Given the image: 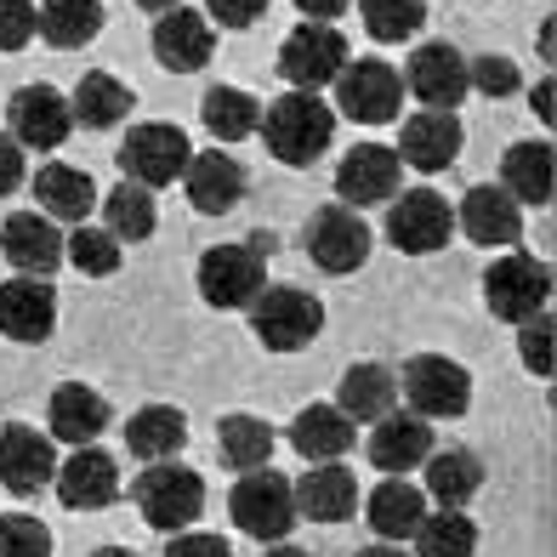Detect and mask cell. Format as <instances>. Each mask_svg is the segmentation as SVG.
Listing matches in <instances>:
<instances>
[{
	"mask_svg": "<svg viewBox=\"0 0 557 557\" xmlns=\"http://www.w3.org/2000/svg\"><path fill=\"white\" fill-rule=\"evenodd\" d=\"M0 250H7V262L17 273L46 278V273H58V262H63V227L46 211H17V216L0 222Z\"/></svg>",
	"mask_w": 557,
	"mask_h": 557,
	"instance_id": "obj_25",
	"label": "cell"
},
{
	"mask_svg": "<svg viewBox=\"0 0 557 557\" xmlns=\"http://www.w3.org/2000/svg\"><path fill=\"white\" fill-rule=\"evenodd\" d=\"M426 500H438V506H467L478 490H484V461H478L472 449H433L426 455Z\"/></svg>",
	"mask_w": 557,
	"mask_h": 557,
	"instance_id": "obj_34",
	"label": "cell"
},
{
	"mask_svg": "<svg viewBox=\"0 0 557 557\" xmlns=\"http://www.w3.org/2000/svg\"><path fill=\"white\" fill-rule=\"evenodd\" d=\"M46 426H52V444H69V449L97 444L109 426V398L86 382H63L52 404H46Z\"/></svg>",
	"mask_w": 557,
	"mask_h": 557,
	"instance_id": "obj_26",
	"label": "cell"
},
{
	"mask_svg": "<svg viewBox=\"0 0 557 557\" xmlns=\"http://www.w3.org/2000/svg\"><path fill=\"white\" fill-rule=\"evenodd\" d=\"M449 234H455V211L444 194L410 188L387 199V245L404 250V257H433V250L449 245Z\"/></svg>",
	"mask_w": 557,
	"mask_h": 557,
	"instance_id": "obj_12",
	"label": "cell"
},
{
	"mask_svg": "<svg viewBox=\"0 0 557 557\" xmlns=\"http://www.w3.org/2000/svg\"><path fill=\"white\" fill-rule=\"evenodd\" d=\"M97 557H137V552H132V546H103Z\"/></svg>",
	"mask_w": 557,
	"mask_h": 557,
	"instance_id": "obj_54",
	"label": "cell"
},
{
	"mask_svg": "<svg viewBox=\"0 0 557 557\" xmlns=\"http://www.w3.org/2000/svg\"><path fill=\"white\" fill-rule=\"evenodd\" d=\"M23 183H29V176H23V148H17L7 132H0V199L17 194Z\"/></svg>",
	"mask_w": 557,
	"mask_h": 557,
	"instance_id": "obj_48",
	"label": "cell"
},
{
	"mask_svg": "<svg viewBox=\"0 0 557 557\" xmlns=\"http://www.w3.org/2000/svg\"><path fill=\"white\" fill-rule=\"evenodd\" d=\"M103 29V0H40L35 12V35L58 52H74Z\"/></svg>",
	"mask_w": 557,
	"mask_h": 557,
	"instance_id": "obj_35",
	"label": "cell"
},
{
	"mask_svg": "<svg viewBox=\"0 0 557 557\" xmlns=\"http://www.w3.org/2000/svg\"><path fill=\"white\" fill-rule=\"evenodd\" d=\"M35 211H46L52 222H86L97 206V188L81 165H63V160H46L35 176Z\"/></svg>",
	"mask_w": 557,
	"mask_h": 557,
	"instance_id": "obj_27",
	"label": "cell"
},
{
	"mask_svg": "<svg viewBox=\"0 0 557 557\" xmlns=\"http://www.w3.org/2000/svg\"><path fill=\"white\" fill-rule=\"evenodd\" d=\"M455 227H461L472 245H484V250L518 245L523 239V206L500 183H478V188H467L461 211H455Z\"/></svg>",
	"mask_w": 557,
	"mask_h": 557,
	"instance_id": "obj_24",
	"label": "cell"
},
{
	"mask_svg": "<svg viewBox=\"0 0 557 557\" xmlns=\"http://www.w3.org/2000/svg\"><path fill=\"white\" fill-rule=\"evenodd\" d=\"M245 165L227 154V148H206V154H188L183 165V188H188V206L199 216H227L245 199Z\"/></svg>",
	"mask_w": 557,
	"mask_h": 557,
	"instance_id": "obj_23",
	"label": "cell"
},
{
	"mask_svg": "<svg viewBox=\"0 0 557 557\" xmlns=\"http://www.w3.org/2000/svg\"><path fill=\"white\" fill-rule=\"evenodd\" d=\"M398 393L426 421H455V416L472 410V375H467V364H455L449 352H416L398 375Z\"/></svg>",
	"mask_w": 557,
	"mask_h": 557,
	"instance_id": "obj_5",
	"label": "cell"
},
{
	"mask_svg": "<svg viewBox=\"0 0 557 557\" xmlns=\"http://www.w3.org/2000/svg\"><path fill=\"white\" fill-rule=\"evenodd\" d=\"M183 444H188V416L171 410V404H148L125 421V449L137 461H171V455H183Z\"/></svg>",
	"mask_w": 557,
	"mask_h": 557,
	"instance_id": "obj_31",
	"label": "cell"
},
{
	"mask_svg": "<svg viewBox=\"0 0 557 557\" xmlns=\"http://www.w3.org/2000/svg\"><path fill=\"white\" fill-rule=\"evenodd\" d=\"M63 257L91 278H109V273H120V239L109 234V227H74V234L63 239Z\"/></svg>",
	"mask_w": 557,
	"mask_h": 557,
	"instance_id": "obj_41",
	"label": "cell"
},
{
	"mask_svg": "<svg viewBox=\"0 0 557 557\" xmlns=\"http://www.w3.org/2000/svg\"><path fill=\"white\" fill-rule=\"evenodd\" d=\"M336 114H347L352 125H387L404 109V74L382 58H359L336 74Z\"/></svg>",
	"mask_w": 557,
	"mask_h": 557,
	"instance_id": "obj_10",
	"label": "cell"
},
{
	"mask_svg": "<svg viewBox=\"0 0 557 557\" xmlns=\"http://www.w3.org/2000/svg\"><path fill=\"white\" fill-rule=\"evenodd\" d=\"M216 52V29H211V17L206 12H194V7H171L154 17V58L160 69L171 74H199L211 63Z\"/></svg>",
	"mask_w": 557,
	"mask_h": 557,
	"instance_id": "obj_22",
	"label": "cell"
},
{
	"mask_svg": "<svg viewBox=\"0 0 557 557\" xmlns=\"http://www.w3.org/2000/svg\"><path fill=\"white\" fill-rule=\"evenodd\" d=\"M132 500L148 529H160V535H183V529L199 523L206 512V478L183 461H148L143 478L132 484Z\"/></svg>",
	"mask_w": 557,
	"mask_h": 557,
	"instance_id": "obj_2",
	"label": "cell"
},
{
	"mask_svg": "<svg viewBox=\"0 0 557 557\" xmlns=\"http://www.w3.org/2000/svg\"><path fill=\"white\" fill-rule=\"evenodd\" d=\"M257 132L278 165H313L336 137V109L319 91H285L273 109H262Z\"/></svg>",
	"mask_w": 557,
	"mask_h": 557,
	"instance_id": "obj_1",
	"label": "cell"
},
{
	"mask_svg": "<svg viewBox=\"0 0 557 557\" xmlns=\"http://www.w3.org/2000/svg\"><path fill=\"white\" fill-rule=\"evenodd\" d=\"M352 557H404L398 546H364V552H352Z\"/></svg>",
	"mask_w": 557,
	"mask_h": 557,
	"instance_id": "obj_53",
	"label": "cell"
},
{
	"mask_svg": "<svg viewBox=\"0 0 557 557\" xmlns=\"http://www.w3.org/2000/svg\"><path fill=\"white\" fill-rule=\"evenodd\" d=\"M0 557H52V529L29 512H0Z\"/></svg>",
	"mask_w": 557,
	"mask_h": 557,
	"instance_id": "obj_42",
	"label": "cell"
},
{
	"mask_svg": "<svg viewBox=\"0 0 557 557\" xmlns=\"http://www.w3.org/2000/svg\"><path fill=\"white\" fill-rule=\"evenodd\" d=\"M199 120H206V132L222 137V143H239L257 132V120H262V103L250 91L239 86H211L206 91V103H199Z\"/></svg>",
	"mask_w": 557,
	"mask_h": 557,
	"instance_id": "obj_39",
	"label": "cell"
},
{
	"mask_svg": "<svg viewBox=\"0 0 557 557\" xmlns=\"http://www.w3.org/2000/svg\"><path fill=\"white\" fill-rule=\"evenodd\" d=\"M262 557H313V552H308V546H290V541H268Z\"/></svg>",
	"mask_w": 557,
	"mask_h": 557,
	"instance_id": "obj_51",
	"label": "cell"
},
{
	"mask_svg": "<svg viewBox=\"0 0 557 557\" xmlns=\"http://www.w3.org/2000/svg\"><path fill=\"white\" fill-rule=\"evenodd\" d=\"M301 245H308V257H313V268H324V273H359L364 262H370V245H375V234H370V222L352 211V206H319L313 216H308V234H301Z\"/></svg>",
	"mask_w": 557,
	"mask_h": 557,
	"instance_id": "obj_11",
	"label": "cell"
},
{
	"mask_svg": "<svg viewBox=\"0 0 557 557\" xmlns=\"http://www.w3.org/2000/svg\"><path fill=\"white\" fill-rule=\"evenodd\" d=\"M342 69H347V35L336 23L301 17L285 35V46H278V74H285L296 91H324Z\"/></svg>",
	"mask_w": 557,
	"mask_h": 557,
	"instance_id": "obj_9",
	"label": "cell"
},
{
	"mask_svg": "<svg viewBox=\"0 0 557 557\" xmlns=\"http://www.w3.org/2000/svg\"><path fill=\"white\" fill-rule=\"evenodd\" d=\"M296 7H301V17H313V23H336L352 0H296Z\"/></svg>",
	"mask_w": 557,
	"mask_h": 557,
	"instance_id": "obj_49",
	"label": "cell"
},
{
	"mask_svg": "<svg viewBox=\"0 0 557 557\" xmlns=\"http://www.w3.org/2000/svg\"><path fill=\"white\" fill-rule=\"evenodd\" d=\"M268 285V257L257 245H211L199 257V296L216 313H239L262 296Z\"/></svg>",
	"mask_w": 557,
	"mask_h": 557,
	"instance_id": "obj_8",
	"label": "cell"
},
{
	"mask_svg": "<svg viewBox=\"0 0 557 557\" xmlns=\"http://www.w3.org/2000/svg\"><path fill=\"white\" fill-rule=\"evenodd\" d=\"M352 438H359V421H347L336 404H308L290 421V449L308 455V461H336L352 449Z\"/></svg>",
	"mask_w": 557,
	"mask_h": 557,
	"instance_id": "obj_29",
	"label": "cell"
},
{
	"mask_svg": "<svg viewBox=\"0 0 557 557\" xmlns=\"http://www.w3.org/2000/svg\"><path fill=\"white\" fill-rule=\"evenodd\" d=\"M398 154L382 143H359V148H347L342 165H336V194H342V206L352 211H364V206H387V199L398 194Z\"/></svg>",
	"mask_w": 557,
	"mask_h": 557,
	"instance_id": "obj_18",
	"label": "cell"
},
{
	"mask_svg": "<svg viewBox=\"0 0 557 557\" xmlns=\"http://www.w3.org/2000/svg\"><path fill=\"white\" fill-rule=\"evenodd\" d=\"M416 557H472L478 552V523L467 518V506H438L416 523Z\"/></svg>",
	"mask_w": 557,
	"mask_h": 557,
	"instance_id": "obj_36",
	"label": "cell"
},
{
	"mask_svg": "<svg viewBox=\"0 0 557 557\" xmlns=\"http://www.w3.org/2000/svg\"><path fill=\"white\" fill-rule=\"evenodd\" d=\"M273 0H206V17H211V29L222 23V29H250V23H262L268 17Z\"/></svg>",
	"mask_w": 557,
	"mask_h": 557,
	"instance_id": "obj_46",
	"label": "cell"
},
{
	"mask_svg": "<svg viewBox=\"0 0 557 557\" xmlns=\"http://www.w3.org/2000/svg\"><path fill=\"white\" fill-rule=\"evenodd\" d=\"M165 557H234L222 535H199V529H183V535H171Z\"/></svg>",
	"mask_w": 557,
	"mask_h": 557,
	"instance_id": "obj_47",
	"label": "cell"
},
{
	"mask_svg": "<svg viewBox=\"0 0 557 557\" xmlns=\"http://www.w3.org/2000/svg\"><path fill=\"white\" fill-rule=\"evenodd\" d=\"M500 188L518 206H552V143H512L500 160Z\"/></svg>",
	"mask_w": 557,
	"mask_h": 557,
	"instance_id": "obj_33",
	"label": "cell"
},
{
	"mask_svg": "<svg viewBox=\"0 0 557 557\" xmlns=\"http://www.w3.org/2000/svg\"><path fill=\"white\" fill-rule=\"evenodd\" d=\"M250 331L268 352H301L319 331H324V301L313 290L296 285H262V296L250 301Z\"/></svg>",
	"mask_w": 557,
	"mask_h": 557,
	"instance_id": "obj_3",
	"label": "cell"
},
{
	"mask_svg": "<svg viewBox=\"0 0 557 557\" xmlns=\"http://www.w3.org/2000/svg\"><path fill=\"white\" fill-rule=\"evenodd\" d=\"M227 512H234V529L250 541H290L296 529V495H290V478L257 467V472H239L234 495H227Z\"/></svg>",
	"mask_w": 557,
	"mask_h": 557,
	"instance_id": "obj_4",
	"label": "cell"
},
{
	"mask_svg": "<svg viewBox=\"0 0 557 557\" xmlns=\"http://www.w3.org/2000/svg\"><path fill=\"white\" fill-rule=\"evenodd\" d=\"M58 331V290L52 278H35V273H17L0 285V336L7 342H52Z\"/></svg>",
	"mask_w": 557,
	"mask_h": 557,
	"instance_id": "obj_14",
	"label": "cell"
},
{
	"mask_svg": "<svg viewBox=\"0 0 557 557\" xmlns=\"http://www.w3.org/2000/svg\"><path fill=\"white\" fill-rule=\"evenodd\" d=\"M52 484H58V500L69 512H103V506L120 500V467H114V455H103L97 444H81L58 467Z\"/></svg>",
	"mask_w": 557,
	"mask_h": 557,
	"instance_id": "obj_20",
	"label": "cell"
},
{
	"mask_svg": "<svg viewBox=\"0 0 557 557\" xmlns=\"http://www.w3.org/2000/svg\"><path fill=\"white\" fill-rule=\"evenodd\" d=\"M364 518L382 541H410L416 523L426 518V495L410 484V478H382V484L364 495Z\"/></svg>",
	"mask_w": 557,
	"mask_h": 557,
	"instance_id": "obj_30",
	"label": "cell"
},
{
	"mask_svg": "<svg viewBox=\"0 0 557 557\" xmlns=\"http://www.w3.org/2000/svg\"><path fill=\"white\" fill-rule=\"evenodd\" d=\"M404 86L421 109H461L467 97V58L455 52L449 40H426L410 52V69H404Z\"/></svg>",
	"mask_w": 557,
	"mask_h": 557,
	"instance_id": "obj_16",
	"label": "cell"
},
{
	"mask_svg": "<svg viewBox=\"0 0 557 557\" xmlns=\"http://www.w3.org/2000/svg\"><path fill=\"white\" fill-rule=\"evenodd\" d=\"M58 478V444L40 426H0V484L12 495H40Z\"/></svg>",
	"mask_w": 557,
	"mask_h": 557,
	"instance_id": "obj_15",
	"label": "cell"
},
{
	"mask_svg": "<svg viewBox=\"0 0 557 557\" xmlns=\"http://www.w3.org/2000/svg\"><path fill=\"white\" fill-rule=\"evenodd\" d=\"M74 132V114H69V97L52 86H23L12 91V109H7V137L23 148V154H52L63 148Z\"/></svg>",
	"mask_w": 557,
	"mask_h": 557,
	"instance_id": "obj_13",
	"label": "cell"
},
{
	"mask_svg": "<svg viewBox=\"0 0 557 557\" xmlns=\"http://www.w3.org/2000/svg\"><path fill=\"white\" fill-rule=\"evenodd\" d=\"M433 421L416 410H387L382 421H370V461L387 478H410L426 455H433Z\"/></svg>",
	"mask_w": 557,
	"mask_h": 557,
	"instance_id": "obj_17",
	"label": "cell"
},
{
	"mask_svg": "<svg viewBox=\"0 0 557 557\" xmlns=\"http://www.w3.org/2000/svg\"><path fill=\"white\" fill-rule=\"evenodd\" d=\"M290 495H296V518H313V523H347L359 512V478L342 461H308V472L290 478Z\"/></svg>",
	"mask_w": 557,
	"mask_h": 557,
	"instance_id": "obj_21",
	"label": "cell"
},
{
	"mask_svg": "<svg viewBox=\"0 0 557 557\" xmlns=\"http://www.w3.org/2000/svg\"><path fill=\"white\" fill-rule=\"evenodd\" d=\"M370 40H410L426 23V0H359Z\"/></svg>",
	"mask_w": 557,
	"mask_h": 557,
	"instance_id": "obj_40",
	"label": "cell"
},
{
	"mask_svg": "<svg viewBox=\"0 0 557 557\" xmlns=\"http://www.w3.org/2000/svg\"><path fill=\"white\" fill-rule=\"evenodd\" d=\"M132 86L120 81V74H109V69H86L81 74V86H74V97H69V114H74V125H86V132H109V125H120L125 114H132Z\"/></svg>",
	"mask_w": 557,
	"mask_h": 557,
	"instance_id": "obj_28",
	"label": "cell"
},
{
	"mask_svg": "<svg viewBox=\"0 0 557 557\" xmlns=\"http://www.w3.org/2000/svg\"><path fill=\"white\" fill-rule=\"evenodd\" d=\"M35 40V7L29 0H0V52H23Z\"/></svg>",
	"mask_w": 557,
	"mask_h": 557,
	"instance_id": "obj_45",
	"label": "cell"
},
{
	"mask_svg": "<svg viewBox=\"0 0 557 557\" xmlns=\"http://www.w3.org/2000/svg\"><path fill=\"white\" fill-rule=\"evenodd\" d=\"M194 154V143L183 125H165V120H143L125 132L120 143V171L125 183H143V188H165V183H183V165Z\"/></svg>",
	"mask_w": 557,
	"mask_h": 557,
	"instance_id": "obj_6",
	"label": "cell"
},
{
	"mask_svg": "<svg viewBox=\"0 0 557 557\" xmlns=\"http://www.w3.org/2000/svg\"><path fill=\"white\" fill-rule=\"evenodd\" d=\"M484 301L495 319H535L552 308V268L541 257H529V250H506L500 262L484 268Z\"/></svg>",
	"mask_w": 557,
	"mask_h": 557,
	"instance_id": "obj_7",
	"label": "cell"
},
{
	"mask_svg": "<svg viewBox=\"0 0 557 557\" xmlns=\"http://www.w3.org/2000/svg\"><path fill=\"white\" fill-rule=\"evenodd\" d=\"M467 91H484V97H506V91H518V63L512 58H467Z\"/></svg>",
	"mask_w": 557,
	"mask_h": 557,
	"instance_id": "obj_43",
	"label": "cell"
},
{
	"mask_svg": "<svg viewBox=\"0 0 557 557\" xmlns=\"http://www.w3.org/2000/svg\"><path fill=\"white\" fill-rule=\"evenodd\" d=\"M529 103H535V114H541V120L552 125V81H541L535 91H529Z\"/></svg>",
	"mask_w": 557,
	"mask_h": 557,
	"instance_id": "obj_50",
	"label": "cell"
},
{
	"mask_svg": "<svg viewBox=\"0 0 557 557\" xmlns=\"http://www.w3.org/2000/svg\"><path fill=\"white\" fill-rule=\"evenodd\" d=\"M154 188H143V183H120L109 199H103V227L120 239V245H143V239H154Z\"/></svg>",
	"mask_w": 557,
	"mask_h": 557,
	"instance_id": "obj_38",
	"label": "cell"
},
{
	"mask_svg": "<svg viewBox=\"0 0 557 557\" xmlns=\"http://www.w3.org/2000/svg\"><path fill=\"white\" fill-rule=\"evenodd\" d=\"M398 404V375L387 364H352L336 387V410L347 421H382Z\"/></svg>",
	"mask_w": 557,
	"mask_h": 557,
	"instance_id": "obj_32",
	"label": "cell"
},
{
	"mask_svg": "<svg viewBox=\"0 0 557 557\" xmlns=\"http://www.w3.org/2000/svg\"><path fill=\"white\" fill-rule=\"evenodd\" d=\"M137 7H143V12H154V17H160V12H171V7H183V0H137Z\"/></svg>",
	"mask_w": 557,
	"mask_h": 557,
	"instance_id": "obj_52",
	"label": "cell"
},
{
	"mask_svg": "<svg viewBox=\"0 0 557 557\" xmlns=\"http://www.w3.org/2000/svg\"><path fill=\"white\" fill-rule=\"evenodd\" d=\"M273 444H278V433H273L262 416H222V421H216V449H222V461L234 467V472L268 467Z\"/></svg>",
	"mask_w": 557,
	"mask_h": 557,
	"instance_id": "obj_37",
	"label": "cell"
},
{
	"mask_svg": "<svg viewBox=\"0 0 557 557\" xmlns=\"http://www.w3.org/2000/svg\"><path fill=\"white\" fill-rule=\"evenodd\" d=\"M461 143H467V132H461V120H455L449 109H421V114H410L404 120V137H398V165H416V171H449L455 160H461Z\"/></svg>",
	"mask_w": 557,
	"mask_h": 557,
	"instance_id": "obj_19",
	"label": "cell"
},
{
	"mask_svg": "<svg viewBox=\"0 0 557 557\" xmlns=\"http://www.w3.org/2000/svg\"><path fill=\"white\" fill-rule=\"evenodd\" d=\"M518 359H523V370L529 375H552V319L546 313H535V319H523L518 324Z\"/></svg>",
	"mask_w": 557,
	"mask_h": 557,
	"instance_id": "obj_44",
	"label": "cell"
}]
</instances>
